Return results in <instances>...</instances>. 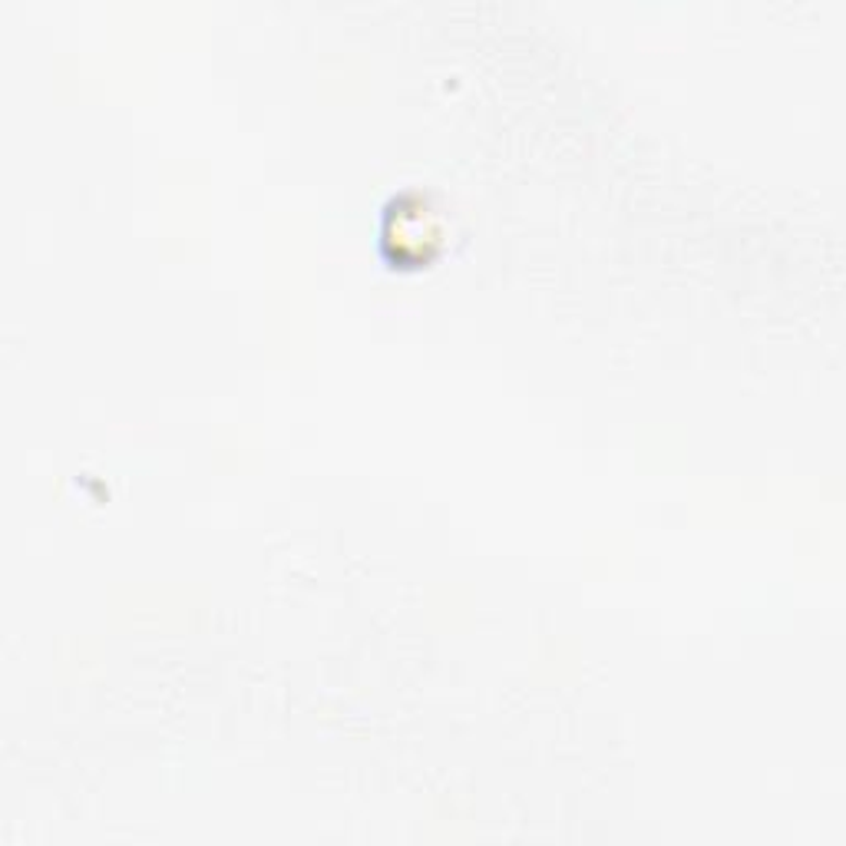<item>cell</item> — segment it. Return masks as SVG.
Returning a JSON list of instances; mask_svg holds the SVG:
<instances>
[{
	"label": "cell",
	"instance_id": "cell-1",
	"mask_svg": "<svg viewBox=\"0 0 846 846\" xmlns=\"http://www.w3.org/2000/svg\"><path fill=\"white\" fill-rule=\"evenodd\" d=\"M400 238L397 245V256H410L413 262H423L427 259V241L437 238V225L427 222V209H423V215H410V209H400V222H397V232Z\"/></svg>",
	"mask_w": 846,
	"mask_h": 846
}]
</instances>
